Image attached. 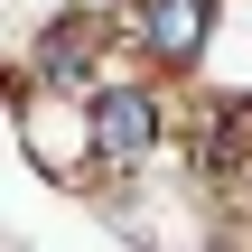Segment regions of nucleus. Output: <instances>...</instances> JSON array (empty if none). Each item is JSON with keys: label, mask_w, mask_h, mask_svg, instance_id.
Listing matches in <instances>:
<instances>
[{"label": "nucleus", "mask_w": 252, "mask_h": 252, "mask_svg": "<svg viewBox=\"0 0 252 252\" xmlns=\"http://www.w3.org/2000/svg\"><path fill=\"white\" fill-rule=\"evenodd\" d=\"M56 94H65V84H47V75L19 84V140H28V159H37L47 178H75V187H84V178H103V150H94V122H75Z\"/></svg>", "instance_id": "1"}, {"label": "nucleus", "mask_w": 252, "mask_h": 252, "mask_svg": "<svg viewBox=\"0 0 252 252\" xmlns=\"http://www.w3.org/2000/svg\"><path fill=\"white\" fill-rule=\"evenodd\" d=\"M150 140H159V103H150V84H131V75H94V150H103V168H140Z\"/></svg>", "instance_id": "2"}, {"label": "nucleus", "mask_w": 252, "mask_h": 252, "mask_svg": "<svg viewBox=\"0 0 252 252\" xmlns=\"http://www.w3.org/2000/svg\"><path fill=\"white\" fill-rule=\"evenodd\" d=\"M206 28H215V0H131V37L159 65H196L206 56Z\"/></svg>", "instance_id": "3"}]
</instances>
